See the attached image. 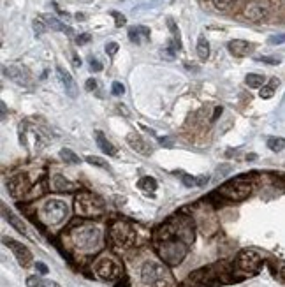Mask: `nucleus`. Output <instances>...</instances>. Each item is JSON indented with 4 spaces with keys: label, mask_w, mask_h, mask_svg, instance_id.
<instances>
[{
    "label": "nucleus",
    "mask_w": 285,
    "mask_h": 287,
    "mask_svg": "<svg viewBox=\"0 0 285 287\" xmlns=\"http://www.w3.org/2000/svg\"><path fill=\"white\" fill-rule=\"evenodd\" d=\"M157 252L166 264L176 266L185 259L188 245L194 241V226L188 219H176L158 227L157 234Z\"/></svg>",
    "instance_id": "obj_1"
},
{
    "label": "nucleus",
    "mask_w": 285,
    "mask_h": 287,
    "mask_svg": "<svg viewBox=\"0 0 285 287\" xmlns=\"http://www.w3.org/2000/svg\"><path fill=\"white\" fill-rule=\"evenodd\" d=\"M69 234L72 245L81 252H95L102 245V233L94 224H79Z\"/></svg>",
    "instance_id": "obj_2"
},
{
    "label": "nucleus",
    "mask_w": 285,
    "mask_h": 287,
    "mask_svg": "<svg viewBox=\"0 0 285 287\" xmlns=\"http://www.w3.org/2000/svg\"><path fill=\"white\" fill-rule=\"evenodd\" d=\"M141 280L151 287H175V282H173L169 270L164 264L155 263V261L144 263L141 270Z\"/></svg>",
    "instance_id": "obj_3"
},
{
    "label": "nucleus",
    "mask_w": 285,
    "mask_h": 287,
    "mask_svg": "<svg viewBox=\"0 0 285 287\" xmlns=\"http://www.w3.org/2000/svg\"><path fill=\"white\" fill-rule=\"evenodd\" d=\"M104 210H106L104 201L94 192H79L74 197V212L79 217H85V219L102 215Z\"/></svg>",
    "instance_id": "obj_4"
},
{
    "label": "nucleus",
    "mask_w": 285,
    "mask_h": 287,
    "mask_svg": "<svg viewBox=\"0 0 285 287\" xmlns=\"http://www.w3.org/2000/svg\"><path fill=\"white\" fill-rule=\"evenodd\" d=\"M109 236L113 240V243L121 249H131L138 241V233H136L134 226L125 220H116L111 224L109 227Z\"/></svg>",
    "instance_id": "obj_5"
},
{
    "label": "nucleus",
    "mask_w": 285,
    "mask_h": 287,
    "mask_svg": "<svg viewBox=\"0 0 285 287\" xmlns=\"http://www.w3.org/2000/svg\"><path fill=\"white\" fill-rule=\"evenodd\" d=\"M69 213V208L65 204V201L62 199H48L43 204L39 212V219L43 220L46 226H58L60 222H64L65 217Z\"/></svg>",
    "instance_id": "obj_6"
},
{
    "label": "nucleus",
    "mask_w": 285,
    "mask_h": 287,
    "mask_svg": "<svg viewBox=\"0 0 285 287\" xmlns=\"http://www.w3.org/2000/svg\"><path fill=\"white\" fill-rule=\"evenodd\" d=\"M252 183L249 180H243V178H234V180H229L225 182L224 185L218 189V194L231 201H243L252 194Z\"/></svg>",
    "instance_id": "obj_7"
},
{
    "label": "nucleus",
    "mask_w": 285,
    "mask_h": 287,
    "mask_svg": "<svg viewBox=\"0 0 285 287\" xmlns=\"http://www.w3.org/2000/svg\"><path fill=\"white\" fill-rule=\"evenodd\" d=\"M95 275L102 280H116V278L121 277V264L118 263L116 257L113 256H101L94 264Z\"/></svg>",
    "instance_id": "obj_8"
},
{
    "label": "nucleus",
    "mask_w": 285,
    "mask_h": 287,
    "mask_svg": "<svg viewBox=\"0 0 285 287\" xmlns=\"http://www.w3.org/2000/svg\"><path fill=\"white\" fill-rule=\"evenodd\" d=\"M262 259L254 250H241L236 257V266L245 273H257L261 270Z\"/></svg>",
    "instance_id": "obj_9"
},
{
    "label": "nucleus",
    "mask_w": 285,
    "mask_h": 287,
    "mask_svg": "<svg viewBox=\"0 0 285 287\" xmlns=\"http://www.w3.org/2000/svg\"><path fill=\"white\" fill-rule=\"evenodd\" d=\"M4 245L9 247L11 252H13L14 257H16V261L20 263V266L28 268L32 264V261H34V257H32V252L23 243L13 240V238H4Z\"/></svg>",
    "instance_id": "obj_10"
},
{
    "label": "nucleus",
    "mask_w": 285,
    "mask_h": 287,
    "mask_svg": "<svg viewBox=\"0 0 285 287\" xmlns=\"http://www.w3.org/2000/svg\"><path fill=\"white\" fill-rule=\"evenodd\" d=\"M7 190L14 199H20L30 190V178L27 175H16L7 182Z\"/></svg>",
    "instance_id": "obj_11"
},
{
    "label": "nucleus",
    "mask_w": 285,
    "mask_h": 287,
    "mask_svg": "<svg viewBox=\"0 0 285 287\" xmlns=\"http://www.w3.org/2000/svg\"><path fill=\"white\" fill-rule=\"evenodd\" d=\"M57 76H58V81H60L62 87H64L65 94H67L69 97L76 99L77 97V85L72 79V76L69 74V71H65L62 65H57Z\"/></svg>",
    "instance_id": "obj_12"
},
{
    "label": "nucleus",
    "mask_w": 285,
    "mask_h": 287,
    "mask_svg": "<svg viewBox=\"0 0 285 287\" xmlns=\"http://www.w3.org/2000/svg\"><path fill=\"white\" fill-rule=\"evenodd\" d=\"M268 14H269V9L266 4L250 2V4H247V7H245V16L249 18L250 21H262L268 18Z\"/></svg>",
    "instance_id": "obj_13"
},
{
    "label": "nucleus",
    "mask_w": 285,
    "mask_h": 287,
    "mask_svg": "<svg viewBox=\"0 0 285 287\" xmlns=\"http://www.w3.org/2000/svg\"><path fill=\"white\" fill-rule=\"evenodd\" d=\"M4 74L21 87H30V79H28L27 72L18 65H4Z\"/></svg>",
    "instance_id": "obj_14"
},
{
    "label": "nucleus",
    "mask_w": 285,
    "mask_h": 287,
    "mask_svg": "<svg viewBox=\"0 0 285 287\" xmlns=\"http://www.w3.org/2000/svg\"><path fill=\"white\" fill-rule=\"evenodd\" d=\"M127 143H129V146L134 150V152L139 153V155L148 157L151 153V146L148 145L146 141H144L141 136L136 134V132H131V134L127 136Z\"/></svg>",
    "instance_id": "obj_15"
},
{
    "label": "nucleus",
    "mask_w": 285,
    "mask_h": 287,
    "mask_svg": "<svg viewBox=\"0 0 285 287\" xmlns=\"http://www.w3.org/2000/svg\"><path fill=\"white\" fill-rule=\"evenodd\" d=\"M51 189L55 192H72V190L77 189V185L71 180H67L65 176L62 175H55L51 176Z\"/></svg>",
    "instance_id": "obj_16"
},
{
    "label": "nucleus",
    "mask_w": 285,
    "mask_h": 287,
    "mask_svg": "<svg viewBox=\"0 0 285 287\" xmlns=\"http://www.w3.org/2000/svg\"><path fill=\"white\" fill-rule=\"evenodd\" d=\"M227 48L231 51V55H234V57H247L254 50V46L249 41H243V39H234V41L227 44Z\"/></svg>",
    "instance_id": "obj_17"
},
{
    "label": "nucleus",
    "mask_w": 285,
    "mask_h": 287,
    "mask_svg": "<svg viewBox=\"0 0 285 287\" xmlns=\"http://www.w3.org/2000/svg\"><path fill=\"white\" fill-rule=\"evenodd\" d=\"M129 39H131V43L134 44H141L143 41H146V39H150V28L146 27H132L129 28Z\"/></svg>",
    "instance_id": "obj_18"
},
{
    "label": "nucleus",
    "mask_w": 285,
    "mask_h": 287,
    "mask_svg": "<svg viewBox=\"0 0 285 287\" xmlns=\"http://www.w3.org/2000/svg\"><path fill=\"white\" fill-rule=\"evenodd\" d=\"M95 141H97V146L104 153H107V155H111V157L116 155V148H114V145L111 141H107V138L102 134L101 131H95Z\"/></svg>",
    "instance_id": "obj_19"
},
{
    "label": "nucleus",
    "mask_w": 285,
    "mask_h": 287,
    "mask_svg": "<svg viewBox=\"0 0 285 287\" xmlns=\"http://www.w3.org/2000/svg\"><path fill=\"white\" fill-rule=\"evenodd\" d=\"M44 21H46L48 28H51V30L64 32V34H69V35H72V34H74L72 28L69 27V25L62 23V21L58 20V18H55V16H46V18H44Z\"/></svg>",
    "instance_id": "obj_20"
},
{
    "label": "nucleus",
    "mask_w": 285,
    "mask_h": 287,
    "mask_svg": "<svg viewBox=\"0 0 285 287\" xmlns=\"http://www.w3.org/2000/svg\"><path fill=\"white\" fill-rule=\"evenodd\" d=\"M2 213H4V217L7 219V222L11 224V226L14 227V229L18 231V233H21V234H27V227H25V224L21 222L20 219H18L16 215H14L13 212H9V210L6 208V206H2Z\"/></svg>",
    "instance_id": "obj_21"
},
{
    "label": "nucleus",
    "mask_w": 285,
    "mask_h": 287,
    "mask_svg": "<svg viewBox=\"0 0 285 287\" xmlns=\"http://www.w3.org/2000/svg\"><path fill=\"white\" fill-rule=\"evenodd\" d=\"M138 187L141 190H144V192H155L157 190V180L151 178V176H143L141 180L138 182Z\"/></svg>",
    "instance_id": "obj_22"
},
{
    "label": "nucleus",
    "mask_w": 285,
    "mask_h": 287,
    "mask_svg": "<svg viewBox=\"0 0 285 287\" xmlns=\"http://www.w3.org/2000/svg\"><path fill=\"white\" fill-rule=\"evenodd\" d=\"M27 287H60V285L53 280H46V278L28 277L27 278Z\"/></svg>",
    "instance_id": "obj_23"
},
{
    "label": "nucleus",
    "mask_w": 285,
    "mask_h": 287,
    "mask_svg": "<svg viewBox=\"0 0 285 287\" xmlns=\"http://www.w3.org/2000/svg\"><path fill=\"white\" fill-rule=\"evenodd\" d=\"M181 182L185 183L187 187H199L208 183V176H190V175H183Z\"/></svg>",
    "instance_id": "obj_24"
},
{
    "label": "nucleus",
    "mask_w": 285,
    "mask_h": 287,
    "mask_svg": "<svg viewBox=\"0 0 285 287\" xmlns=\"http://www.w3.org/2000/svg\"><path fill=\"white\" fill-rule=\"evenodd\" d=\"M245 83L249 85L250 88H262V87H264V83H266V78L262 74H255V72H250V74H247Z\"/></svg>",
    "instance_id": "obj_25"
},
{
    "label": "nucleus",
    "mask_w": 285,
    "mask_h": 287,
    "mask_svg": "<svg viewBox=\"0 0 285 287\" xmlns=\"http://www.w3.org/2000/svg\"><path fill=\"white\" fill-rule=\"evenodd\" d=\"M197 57L201 58V60H208L210 57V43L206 41L205 35H201V37L197 39Z\"/></svg>",
    "instance_id": "obj_26"
},
{
    "label": "nucleus",
    "mask_w": 285,
    "mask_h": 287,
    "mask_svg": "<svg viewBox=\"0 0 285 287\" xmlns=\"http://www.w3.org/2000/svg\"><path fill=\"white\" fill-rule=\"evenodd\" d=\"M60 159L65 160V164H81V157L77 153H74L69 148H62L60 150Z\"/></svg>",
    "instance_id": "obj_27"
},
{
    "label": "nucleus",
    "mask_w": 285,
    "mask_h": 287,
    "mask_svg": "<svg viewBox=\"0 0 285 287\" xmlns=\"http://www.w3.org/2000/svg\"><path fill=\"white\" fill-rule=\"evenodd\" d=\"M280 81L278 79H273L271 83L269 85H266V87H262L261 88V92H259V95H261V99H271L273 97V94H275V87H278Z\"/></svg>",
    "instance_id": "obj_28"
},
{
    "label": "nucleus",
    "mask_w": 285,
    "mask_h": 287,
    "mask_svg": "<svg viewBox=\"0 0 285 287\" xmlns=\"http://www.w3.org/2000/svg\"><path fill=\"white\" fill-rule=\"evenodd\" d=\"M268 148L273 152H282L285 148V139L283 138H269L268 139Z\"/></svg>",
    "instance_id": "obj_29"
},
{
    "label": "nucleus",
    "mask_w": 285,
    "mask_h": 287,
    "mask_svg": "<svg viewBox=\"0 0 285 287\" xmlns=\"http://www.w3.org/2000/svg\"><path fill=\"white\" fill-rule=\"evenodd\" d=\"M85 160H87L88 164L95 166V168L109 169V166H107L106 160H104V159H101V157H97V155H87V157H85Z\"/></svg>",
    "instance_id": "obj_30"
},
{
    "label": "nucleus",
    "mask_w": 285,
    "mask_h": 287,
    "mask_svg": "<svg viewBox=\"0 0 285 287\" xmlns=\"http://www.w3.org/2000/svg\"><path fill=\"white\" fill-rule=\"evenodd\" d=\"M46 28H48L46 21H44L43 18H35V20H34V32H35V34L37 35L44 34V32H46Z\"/></svg>",
    "instance_id": "obj_31"
},
{
    "label": "nucleus",
    "mask_w": 285,
    "mask_h": 287,
    "mask_svg": "<svg viewBox=\"0 0 285 287\" xmlns=\"http://www.w3.org/2000/svg\"><path fill=\"white\" fill-rule=\"evenodd\" d=\"M232 2L234 0H213V6L217 11H227L232 6Z\"/></svg>",
    "instance_id": "obj_32"
},
{
    "label": "nucleus",
    "mask_w": 285,
    "mask_h": 287,
    "mask_svg": "<svg viewBox=\"0 0 285 287\" xmlns=\"http://www.w3.org/2000/svg\"><path fill=\"white\" fill-rule=\"evenodd\" d=\"M111 94L116 95V97H118V95H124L125 94V87L120 81H114L113 85H111Z\"/></svg>",
    "instance_id": "obj_33"
},
{
    "label": "nucleus",
    "mask_w": 285,
    "mask_h": 287,
    "mask_svg": "<svg viewBox=\"0 0 285 287\" xmlns=\"http://www.w3.org/2000/svg\"><path fill=\"white\" fill-rule=\"evenodd\" d=\"M269 44H273V46H278V44H283L285 43V34H278V35H271V37L268 39Z\"/></svg>",
    "instance_id": "obj_34"
},
{
    "label": "nucleus",
    "mask_w": 285,
    "mask_h": 287,
    "mask_svg": "<svg viewBox=\"0 0 285 287\" xmlns=\"http://www.w3.org/2000/svg\"><path fill=\"white\" fill-rule=\"evenodd\" d=\"M111 16H113L114 20H116V21H114V25H116V27H124V25H125V21H127V20H125V16H124V14L116 13V11H113V13H111Z\"/></svg>",
    "instance_id": "obj_35"
},
{
    "label": "nucleus",
    "mask_w": 285,
    "mask_h": 287,
    "mask_svg": "<svg viewBox=\"0 0 285 287\" xmlns=\"http://www.w3.org/2000/svg\"><path fill=\"white\" fill-rule=\"evenodd\" d=\"M259 62H264V64H269V65H278L280 64V58L278 57H261L257 58Z\"/></svg>",
    "instance_id": "obj_36"
},
{
    "label": "nucleus",
    "mask_w": 285,
    "mask_h": 287,
    "mask_svg": "<svg viewBox=\"0 0 285 287\" xmlns=\"http://www.w3.org/2000/svg\"><path fill=\"white\" fill-rule=\"evenodd\" d=\"M116 51H118V44L116 43H107L106 44V53L109 55V57L116 55Z\"/></svg>",
    "instance_id": "obj_37"
},
{
    "label": "nucleus",
    "mask_w": 285,
    "mask_h": 287,
    "mask_svg": "<svg viewBox=\"0 0 285 287\" xmlns=\"http://www.w3.org/2000/svg\"><path fill=\"white\" fill-rule=\"evenodd\" d=\"M90 69H92V72H101L102 71V64L99 60H94V58H92V60H90Z\"/></svg>",
    "instance_id": "obj_38"
},
{
    "label": "nucleus",
    "mask_w": 285,
    "mask_h": 287,
    "mask_svg": "<svg viewBox=\"0 0 285 287\" xmlns=\"http://www.w3.org/2000/svg\"><path fill=\"white\" fill-rule=\"evenodd\" d=\"M88 41H90V34H81L79 37L76 39L77 44H87Z\"/></svg>",
    "instance_id": "obj_39"
},
{
    "label": "nucleus",
    "mask_w": 285,
    "mask_h": 287,
    "mask_svg": "<svg viewBox=\"0 0 285 287\" xmlns=\"http://www.w3.org/2000/svg\"><path fill=\"white\" fill-rule=\"evenodd\" d=\"M85 88H87V90H94V88H97V81H95L94 78H90L87 81V85H85Z\"/></svg>",
    "instance_id": "obj_40"
},
{
    "label": "nucleus",
    "mask_w": 285,
    "mask_h": 287,
    "mask_svg": "<svg viewBox=\"0 0 285 287\" xmlns=\"http://www.w3.org/2000/svg\"><path fill=\"white\" fill-rule=\"evenodd\" d=\"M35 268H37V271H39V273H43V275H46L48 273V266L44 263H37L35 264Z\"/></svg>",
    "instance_id": "obj_41"
},
{
    "label": "nucleus",
    "mask_w": 285,
    "mask_h": 287,
    "mask_svg": "<svg viewBox=\"0 0 285 287\" xmlns=\"http://www.w3.org/2000/svg\"><path fill=\"white\" fill-rule=\"evenodd\" d=\"M280 277H282L283 282H285V264H282V266H280Z\"/></svg>",
    "instance_id": "obj_42"
},
{
    "label": "nucleus",
    "mask_w": 285,
    "mask_h": 287,
    "mask_svg": "<svg viewBox=\"0 0 285 287\" xmlns=\"http://www.w3.org/2000/svg\"><path fill=\"white\" fill-rule=\"evenodd\" d=\"M74 65H76V67H81V60L77 57H74Z\"/></svg>",
    "instance_id": "obj_43"
},
{
    "label": "nucleus",
    "mask_w": 285,
    "mask_h": 287,
    "mask_svg": "<svg viewBox=\"0 0 285 287\" xmlns=\"http://www.w3.org/2000/svg\"><path fill=\"white\" fill-rule=\"evenodd\" d=\"M4 116H6V104L2 102V118H4Z\"/></svg>",
    "instance_id": "obj_44"
}]
</instances>
